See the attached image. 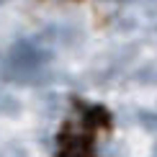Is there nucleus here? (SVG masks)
Returning a JSON list of instances; mask_svg holds the SVG:
<instances>
[{
    "label": "nucleus",
    "instance_id": "3",
    "mask_svg": "<svg viewBox=\"0 0 157 157\" xmlns=\"http://www.w3.org/2000/svg\"><path fill=\"white\" fill-rule=\"evenodd\" d=\"M139 124L147 132H157V113L155 111H139Z\"/></svg>",
    "mask_w": 157,
    "mask_h": 157
},
{
    "label": "nucleus",
    "instance_id": "5",
    "mask_svg": "<svg viewBox=\"0 0 157 157\" xmlns=\"http://www.w3.org/2000/svg\"><path fill=\"white\" fill-rule=\"evenodd\" d=\"M155 157H157V155H155Z\"/></svg>",
    "mask_w": 157,
    "mask_h": 157
},
{
    "label": "nucleus",
    "instance_id": "4",
    "mask_svg": "<svg viewBox=\"0 0 157 157\" xmlns=\"http://www.w3.org/2000/svg\"><path fill=\"white\" fill-rule=\"evenodd\" d=\"M155 152H157V142H155Z\"/></svg>",
    "mask_w": 157,
    "mask_h": 157
},
{
    "label": "nucleus",
    "instance_id": "2",
    "mask_svg": "<svg viewBox=\"0 0 157 157\" xmlns=\"http://www.w3.org/2000/svg\"><path fill=\"white\" fill-rule=\"evenodd\" d=\"M0 108H3V113L8 116V119H16V116L21 113V101H16L10 93H5L0 98Z\"/></svg>",
    "mask_w": 157,
    "mask_h": 157
},
{
    "label": "nucleus",
    "instance_id": "1",
    "mask_svg": "<svg viewBox=\"0 0 157 157\" xmlns=\"http://www.w3.org/2000/svg\"><path fill=\"white\" fill-rule=\"evenodd\" d=\"M49 59H52L49 49L36 47L34 41H16L5 52V80L34 82Z\"/></svg>",
    "mask_w": 157,
    "mask_h": 157
}]
</instances>
